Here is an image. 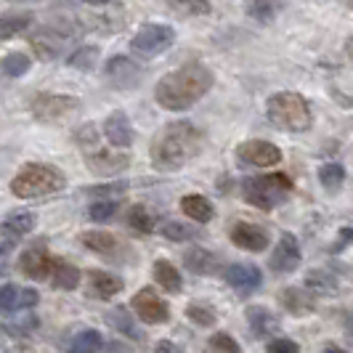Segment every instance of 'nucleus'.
<instances>
[{
    "mask_svg": "<svg viewBox=\"0 0 353 353\" xmlns=\"http://www.w3.org/2000/svg\"><path fill=\"white\" fill-rule=\"evenodd\" d=\"M186 319H189V321H194L196 327H210V324L218 321V314L212 311L210 305L194 303V305H189V308H186Z\"/></svg>",
    "mask_w": 353,
    "mask_h": 353,
    "instance_id": "36",
    "label": "nucleus"
},
{
    "mask_svg": "<svg viewBox=\"0 0 353 353\" xmlns=\"http://www.w3.org/2000/svg\"><path fill=\"white\" fill-rule=\"evenodd\" d=\"M37 292L35 290H19L17 295V308H32V305H37Z\"/></svg>",
    "mask_w": 353,
    "mask_h": 353,
    "instance_id": "42",
    "label": "nucleus"
},
{
    "mask_svg": "<svg viewBox=\"0 0 353 353\" xmlns=\"http://www.w3.org/2000/svg\"><path fill=\"white\" fill-rule=\"evenodd\" d=\"M70 40V32L67 30H59V27H43L37 35H32V48L37 51L40 59H56L61 48L67 46Z\"/></svg>",
    "mask_w": 353,
    "mask_h": 353,
    "instance_id": "14",
    "label": "nucleus"
},
{
    "mask_svg": "<svg viewBox=\"0 0 353 353\" xmlns=\"http://www.w3.org/2000/svg\"><path fill=\"white\" fill-rule=\"evenodd\" d=\"M248 321H250V330H252V335L255 337H265L274 327H276V319L271 316L263 305H250Z\"/></svg>",
    "mask_w": 353,
    "mask_h": 353,
    "instance_id": "26",
    "label": "nucleus"
},
{
    "mask_svg": "<svg viewBox=\"0 0 353 353\" xmlns=\"http://www.w3.org/2000/svg\"><path fill=\"white\" fill-rule=\"evenodd\" d=\"M208 353H221V351H215V348H212V345H210V351H208Z\"/></svg>",
    "mask_w": 353,
    "mask_h": 353,
    "instance_id": "48",
    "label": "nucleus"
},
{
    "mask_svg": "<svg viewBox=\"0 0 353 353\" xmlns=\"http://www.w3.org/2000/svg\"><path fill=\"white\" fill-rule=\"evenodd\" d=\"M319 181H321V186H324L327 192H337V189L343 186V181H345V168L337 165V162H327V165H321V170H319Z\"/></svg>",
    "mask_w": 353,
    "mask_h": 353,
    "instance_id": "33",
    "label": "nucleus"
},
{
    "mask_svg": "<svg viewBox=\"0 0 353 353\" xmlns=\"http://www.w3.org/2000/svg\"><path fill=\"white\" fill-rule=\"evenodd\" d=\"M290 192H292V181H290V176H284V173L248 178L242 183L245 202L252 205V208H258V210H274Z\"/></svg>",
    "mask_w": 353,
    "mask_h": 353,
    "instance_id": "5",
    "label": "nucleus"
},
{
    "mask_svg": "<svg viewBox=\"0 0 353 353\" xmlns=\"http://www.w3.org/2000/svg\"><path fill=\"white\" fill-rule=\"evenodd\" d=\"M154 282L168 292H181V274L176 271V265L168 263V261L154 263Z\"/></svg>",
    "mask_w": 353,
    "mask_h": 353,
    "instance_id": "30",
    "label": "nucleus"
},
{
    "mask_svg": "<svg viewBox=\"0 0 353 353\" xmlns=\"http://www.w3.org/2000/svg\"><path fill=\"white\" fill-rule=\"evenodd\" d=\"M231 242L239 250H248V252H263V250L268 248L265 231L255 229V226H250V223H236V226L231 229Z\"/></svg>",
    "mask_w": 353,
    "mask_h": 353,
    "instance_id": "17",
    "label": "nucleus"
},
{
    "mask_svg": "<svg viewBox=\"0 0 353 353\" xmlns=\"http://www.w3.org/2000/svg\"><path fill=\"white\" fill-rule=\"evenodd\" d=\"M114 212H117V202H114V199H99V202L90 205L88 215H90V221H99V223H101V221H112Z\"/></svg>",
    "mask_w": 353,
    "mask_h": 353,
    "instance_id": "38",
    "label": "nucleus"
},
{
    "mask_svg": "<svg viewBox=\"0 0 353 353\" xmlns=\"http://www.w3.org/2000/svg\"><path fill=\"white\" fill-rule=\"evenodd\" d=\"M125 192H128V183L125 181H112V183H104V186H90V189H85V194L99 196V199H117Z\"/></svg>",
    "mask_w": 353,
    "mask_h": 353,
    "instance_id": "37",
    "label": "nucleus"
},
{
    "mask_svg": "<svg viewBox=\"0 0 353 353\" xmlns=\"http://www.w3.org/2000/svg\"><path fill=\"white\" fill-rule=\"evenodd\" d=\"M80 242L93 252H114L117 250V239L109 231H83Z\"/></svg>",
    "mask_w": 353,
    "mask_h": 353,
    "instance_id": "29",
    "label": "nucleus"
},
{
    "mask_svg": "<svg viewBox=\"0 0 353 353\" xmlns=\"http://www.w3.org/2000/svg\"><path fill=\"white\" fill-rule=\"evenodd\" d=\"M268 353H301V348H298V343H292L287 337H279V340L268 343Z\"/></svg>",
    "mask_w": 353,
    "mask_h": 353,
    "instance_id": "41",
    "label": "nucleus"
},
{
    "mask_svg": "<svg viewBox=\"0 0 353 353\" xmlns=\"http://www.w3.org/2000/svg\"><path fill=\"white\" fill-rule=\"evenodd\" d=\"M88 290H90V295H96V298H101V301H109V298H114V295L123 290V279L114 276V274H106V271H90Z\"/></svg>",
    "mask_w": 353,
    "mask_h": 353,
    "instance_id": "20",
    "label": "nucleus"
},
{
    "mask_svg": "<svg viewBox=\"0 0 353 353\" xmlns=\"http://www.w3.org/2000/svg\"><path fill=\"white\" fill-rule=\"evenodd\" d=\"M101 348H104V340H101V335L96 330L80 332V335L74 337V343H72V353H99Z\"/></svg>",
    "mask_w": 353,
    "mask_h": 353,
    "instance_id": "34",
    "label": "nucleus"
},
{
    "mask_svg": "<svg viewBox=\"0 0 353 353\" xmlns=\"http://www.w3.org/2000/svg\"><path fill=\"white\" fill-rule=\"evenodd\" d=\"M83 3H88V6H106L109 0H83Z\"/></svg>",
    "mask_w": 353,
    "mask_h": 353,
    "instance_id": "45",
    "label": "nucleus"
},
{
    "mask_svg": "<svg viewBox=\"0 0 353 353\" xmlns=\"http://www.w3.org/2000/svg\"><path fill=\"white\" fill-rule=\"evenodd\" d=\"M212 83H215V74L210 72V67L192 61L159 77V83L154 85V101L168 112H186L210 93Z\"/></svg>",
    "mask_w": 353,
    "mask_h": 353,
    "instance_id": "1",
    "label": "nucleus"
},
{
    "mask_svg": "<svg viewBox=\"0 0 353 353\" xmlns=\"http://www.w3.org/2000/svg\"><path fill=\"white\" fill-rule=\"evenodd\" d=\"M162 3L181 17H208L212 11L210 0H162Z\"/></svg>",
    "mask_w": 353,
    "mask_h": 353,
    "instance_id": "31",
    "label": "nucleus"
},
{
    "mask_svg": "<svg viewBox=\"0 0 353 353\" xmlns=\"http://www.w3.org/2000/svg\"><path fill=\"white\" fill-rule=\"evenodd\" d=\"M99 56H101L99 46H80L77 51L70 53L67 64H70L72 70H77V72H90L96 64H99Z\"/></svg>",
    "mask_w": 353,
    "mask_h": 353,
    "instance_id": "28",
    "label": "nucleus"
},
{
    "mask_svg": "<svg viewBox=\"0 0 353 353\" xmlns=\"http://www.w3.org/2000/svg\"><path fill=\"white\" fill-rule=\"evenodd\" d=\"M128 226L133 231H139V234H149V231H154V218L146 208L136 205V208L128 210Z\"/></svg>",
    "mask_w": 353,
    "mask_h": 353,
    "instance_id": "35",
    "label": "nucleus"
},
{
    "mask_svg": "<svg viewBox=\"0 0 353 353\" xmlns=\"http://www.w3.org/2000/svg\"><path fill=\"white\" fill-rule=\"evenodd\" d=\"M101 133L114 149H130L133 141H136L133 123H130V117L125 112H112L104 120V125H101Z\"/></svg>",
    "mask_w": 353,
    "mask_h": 353,
    "instance_id": "11",
    "label": "nucleus"
},
{
    "mask_svg": "<svg viewBox=\"0 0 353 353\" xmlns=\"http://www.w3.org/2000/svg\"><path fill=\"white\" fill-rule=\"evenodd\" d=\"M30 70H32V59L21 51H11L0 59V72L6 77H24Z\"/></svg>",
    "mask_w": 353,
    "mask_h": 353,
    "instance_id": "25",
    "label": "nucleus"
},
{
    "mask_svg": "<svg viewBox=\"0 0 353 353\" xmlns=\"http://www.w3.org/2000/svg\"><path fill=\"white\" fill-rule=\"evenodd\" d=\"M265 114H268V120L276 125L279 130H287V133H303L314 123L308 101L303 99L301 93H295V90L274 93L265 101Z\"/></svg>",
    "mask_w": 353,
    "mask_h": 353,
    "instance_id": "4",
    "label": "nucleus"
},
{
    "mask_svg": "<svg viewBox=\"0 0 353 353\" xmlns=\"http://www.w3.org/2000/svg\"><path fill=\"white\" fill-rule=\"evenodd\" d=\"M183 263L192 274H199V276H212L221 271V258L210 252V250L202 248H192L186 255H183Z\"/></svg>",
    "mask_w": 353,
    "mask_h": 353,
    "instance_id": "18",
    "label": "nucleus"
},
{
    "mask_svg": "<svg viewBox=\"0 0 353 353\" xmlns=\"http://www.w3.org/2000/svg\"><path fill=\"white\" fill-rule=\"evenodd\" d=\"M181 212L186 218H192L196 223H208L212 215H215V208L210 205V199L202 194H186L181 199Z\"/></svg>",
    "mask_w": 353,
    "mask_h": 353,
    "instance_id": "21",
    "label": "nucleus"
},
{
    "mask_svg": "<svg viewBox=\"0 0 353 353\" xmlns=\"http://www.w3.org/2000/svg\"><path fill=\"white\" fill-rule=\"evenodd\" d=\"M130 308H133L136 316L141 319V321H146V324H159V321H168V316H170L168 305L159 301L152 290L136 292L133 301H130Z\"/></svg>",
    "mask_w": 353,
    "mask_h": 353,
    "instance_id": "13",
    "label": "nucleus"
},
{
    "mask_svg": "<svg viewBox=\"0 0 353 353\" xmlns=\"http://www.w3.org/2000/svg\"><path fill=\"white\" fill-rule=\"evenodd\" d=\"M279 305H284V311L292 316H305L314 311V298L303 287H287L279 295Z\"/></svg>",
    "mask_w": 353,
    "mask_h": 353,
    "instance_id": "19",
    "label": "nucleus"
},
{
    "mask_svg": "<svg viewBox=\"0 0 353 353\" xmlns=\"http://www.w3.org/2000/svg\"><path fill=\"white\" fill-rule=\"evenodd\" d=\"M176 43V30L170 24H157L149 21L136 30V35L130 37V51L139 59H154L159 53L170 51Z\"/></svg>",
    "mask_w": 353,
    "mask_h": 353,
    "instance_id": "6",
    "label": "nucleus"
},
{
    "mask_svg": "<svg viewBox=\"0 0 353 353\" xmlns=\"http://www.w3.org/2000/svg\"><path fill=\"white\" fill-rule=\"evenodd\" d=\"M159 234H162L168 242H189V239L199 236V231L192 229L189 223H181V221H165V223L159 226Z\"/></svg>",
    "mask_w": 353,
    "mask_h": 353,
    "instance_id": "32",
    "label": "nucleus"
},
{
    "mask_svg": "<svg viewBox=\"0 0 353 353\" xmlns=\"http://www.w3.org/2000/svg\"><path fill=\"white\" fill-rule=\"evenodd\" d=\"M67 186V178L61 170H56L53 165H40L30 162L11 178V194L19 199H40V196H51L61 192Z\"/></svg>",
    "mask_w": 353,
    "mask_h": 353,
    "instance_id": "3",
    "label": "nucleus"
},
{
    "mask_svg": "<svg viewBox=\"0 0 353 353\" xmlns=\"http://www.w3.org/2000/svg\"><path fill=\"white\" fill-rule=\"evenodd\" d=\"M226 282L236 290V292H252L261 287V268L258 265H250V263H234L223 271Z\"/></svg>",
    "mask_w": 353,
    "mask_h": 353,
    "instance_id": "15",
    "label": "nucleus"
},
{
    "mask_svg": "<svg viewBox=\"0 0 353 353\" xmlns=\"http://www.w3.org/2000/svg\"><path fill=\"white\" fill-rule=\"evenodd\" d=\"M324 353H345V351H343V348H335V345H327Z\"/></svg>",
    "mask_w": 353,
    "mask_h": 353,
    "instance_id": "46",
    "label": "nucleus"
},
{
    "mask_svg": "<svg viewBox=\"0 0 353 353\" xmlns=\"http://www.w3.org/2000/svg\"><path fill=\"white\" fill-rule=\"evenodd\" d=\"M51 282L59 290H74L80 284V271H77V265L67 263V261H53Z\"/></svg>",
    "mask_w": 353,
    "mask_h": 353,
    "instance_id": "24",
    "label": "nucleus"
},
{
    "mask_svg": "<svg viewBox=\"0 0 353 353\" xmlns=\"http://www.w3.org/2000/svg\"><path fill=\"white\" fill-rule=\"evenodd\" d=\"M83 101L77 96H67V93H37L30 101V112L40 123H61L72 117Z\"/></svg>",
    "mask_w": 353,
    "mask_h": 353,
    "instance_id": "7",
    "label": "nucleus"
},
{
    "mask_svg": "<svg viewBox=\"0 0 353 353\" xmlns=\"http://www.w3.org/2000/svg\"><path fill=\"white\" fill-rule=\"evenodd\" d=\"M104 77L117 90H133L143 77V67L128 56H112L104 64Z\"/></svg>",
    "mask_w": 353,
    "mask_h": 353,
    "instance_id": "8",
    "label": "nucleus"
},
{
    "mask_svg": "<svg viewBox=\"0 0 353 353\" xmlns=\"http://www.w3.org/2000/svg\"><path fill=\"white\" fill-rule=\"evenodd\" d=\"M268 263H271V271H276V274L295 271L301 265V245H298V239L292 234H282Z\"/></svg>",
    "mask_w": 353,
    "mask_h": 353,
    "instance_id": "12",
    "label": "nucleus"
},
{
    "mask_svg": "<svg viewBox=\"0 0 353 353\" xmlns=\"http://www.w3.org/2000/svg\"><path fill=\"white\" fill-rule=\"evenodd\" d=\"M239 159L245 165H252V168H274L282 162V149L271 141H261V139H252V141L239 143L236 149Z\"/></svg>",
    "mask_w": 353,
    "mask_h": 353,
    "instance_id": "10",
    "label": "nucleus"
},
{
    "mask_svg": "<svg viewBox=\"0 0 353 353\" xmlns=\"http://www.w3.org/2000/svg\"><path fill=\"white\" fill-rule=\"evenodd\" d=\"M210 345L215 348V351H221V353H242V351H239V345H236V340H234V337H229V335H223V332L212 335Z\"/></svg>",
    "mask_w": 353,
    "mask_h": 353,
    "instance_id": "39",
    "label": "nucleus"
},
{
    "mask_svg": "<svg viewBox=\"0 0 353 353\" xmlns=\"http://www.w3.org/2000/svg\"><path fill=\"white\" fill-rule=\"evenodd\" d=\"M35 229V215L30 210H17L11 212L3 223H0V231L8 236V239H19V236H27L30 231Z\"/></svg>",
    "mask_w": 353,
    "mask_h": 353,
    "instance_id": "22",
    "label": "nucleus"
},
{
    "mask_svg": "<svg viewBox=\"0 0 353 353\" xmlns=\"http://www.w3.org/2000/svg\"><path fill=\"white\" fill-rule=\"evenodd\" d=\"M205 146V133L192 123H170L165 125L152 141V165L162 173L181 170L194 157H199Z\"/></svg>",
    "mask_w": 353,
    "mask_h": 353,
    "instance_id": "2",
    "label": "nucleus"
},
{
    "mask_svg": "<svg viewBox=\"0 0 353 353\" xmlns=\"http://www.w3.org/2000/svg\"><path fill=\"white\" fill-rule=\"evenodd\" d=\"M83 152H85L88 168L96 176H117V173H123L125 168L130 165V157L125 152H106L99 143H93L88 149H83Z\"/></svg>",
    "mask_w": 353,
    "mask_h": 353,
    "instance_id": "9",
    "label": "nucleus"
},
{
    "mask_svg": "<svg viewBox=\"0 0 353 353\" xmlns=\"http://www.w3.org/2000/svg\"><path fill=\"white\" fill-rule=\"evenodd\" d=\"M8 3H37V0H8Z\"/></svg>",
    "mask_w": 353,
    "mask_h": 353,
    "instance_id": "47",
    "label": "nucleus"
},
{
    "mask_svg": "<svg viewBox=\"0 0 353 353\" xmlns=\"http://www.w3.org/2000/svg\"><path fill=\"white\" fill-rule=\"evenodd\" d=\"M279 11H282V6L276 0H248L245 3V14L261 24H271L279 17Z\"/></svg>",
    "mask_w": 353,
    "mask_h": 353,
    "instance_id": "23",
    "label": "nucleus"
},
{
    "mask_svg": "<svg viewBox=\"0 0 353 353\" xmlns=\"http://www.w3.org/2000/svg\"><path fill=\"white\" fill-rule=\"evenodd\" d=\"M17 295H19V290L14 284H3V287H0V311L17 308Z\"/></svg>",
    "mask_w": 353,
    "mask_h": 353,
    "instance_id": "40",
    "label": "nucleus"
},
{
    "mask_svg": "<svg viewBox=\"0 0 353 353\" xmlns=\"http://www.w3.org/2000/svg\"><path fill=\"white\" fill-rule=\"evenodd\" d=\"M30 24H32V14H6V17H0V43L30 30Z\"/></svg>",
    "mask_w": 353,
    "mask_h": 353,
    "instance_id": "27",
    "label": "nucleus"
},
{
    "mask_svg": "<svg viewBox=\"0 0 353 353\" xmlns=\"http://www.w3.org/2000/svg\"><path fill=\"white\" fill-rule=\"evenodd\" d=\"M21 271L32 279V282H43V279H51V271H53V258L46 252V250H27L24 255H21Z\"/></svg>",
    "mask_w": 353,
    "mask_h": 353,
    "instance_id": "16",
    "label": "nucleus"
},
{
    "mask_svg": "<svg viewBox=\"0 0 353 353\" xmlns=\"http://www.w3.org/2000/svg\"><path fill=\"white\" fill-rule=\"evenodd\" d=\"M154 353H181V351H178V348H176V345H173V343H168V340H162V343H159V345H157V351H154Z\"/></svg>",
    "mask_w": 353,
    "mask_h": 353,
    "instance_id": "44",
    "label": "nucleus"
},
{
    "mask_svg": "<svg viewBox=\"0 0 353 353\" xmlns=\"http://www.w3.org/2000/svg\"><path fill=\"white\" fill-rule=\"evenodd\" d=\"M112 319H117V330L133 332V330H130L133 324H130V319H128V314H125V311H114V314H112Z\"/></svg>",
    "mask_w": 353,
    "mask_h": 353,
    "instance_id": "43",
    "label": "nucleus"
}]
</instances>
